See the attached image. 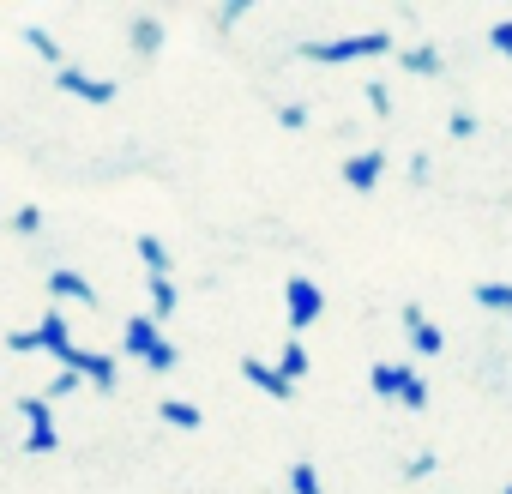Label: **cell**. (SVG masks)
<instances>
[{
	"label": "cell",
	"instance_id": "cell-1",
	"mask_svg": "<svg viewBox=\"0 0 512 494\" xmlns=\"http://www.w3.org/2000/svg\"><path fill=\"white\" fill-rule=\"evenodd\" d=\"M308 67H356V61H380V55H398L392 31H356V37H314L296 49Z\"/></svg>",
	"mask_w": 512,
	"mask_h": 494
},
{
	"label": "cell",
	"instance_id": "cell-2",
	"mask_svg": "<svg viewBox=\"0 0 512 494\" xmlns=\"http://www.w3.org/2000/svg\"><path fill=\"white\" fill-rule=\"evenodd\" d=\"M121 356L145 362L151 374H169V368L181 362V350L163 338V326H157L151 314H127V326H121Z\"/></svg>",
	"mask_w": 512,
	"mask_h": 494
},
{
	"label": "cell",
	"instance_id": "cell-3",
	"mask_svg": "<svg viewBox=\"0 0 512 494\" xmlns=\"http://www.w3.org/2000/svg\"><path fill=\"white\" fill-rule=\"evenodd\" d=\"M7 350H13V356H31V350H43V356H55V362L67 368L79 344H73V326H67V314L49 302V314H43L31 332H7Z\"/></svg>",
	"mask_w": 512,
	"mask_h": 494
},
{
	"label": "cell",
	"instance_id": "cell-4",
	"mask_svg": "<svg viewBox=\"0 0 512 494\" xmlns=\"http://www.w3.org/2000/svg\"><path fill=\"white\" fill-rule=\"evenodd\" d=\"M368 386H374V398H386V404L428 410V380H422L416 368H404V362H374V368H368Z\"/></svg>",
	"mask_w": 512,
	"mask_h": 494
},
{
	"label": "cell",
	"instance_id": "cell-5",
	"mask_svg": "<svg viewBox=\"0 0 512 494\" xmlns=\"http://www.w3.org/2000/svg\"><path fill=\"white\" fill-rule=\"evenodd\" d=\"M19 416H25V452H31V458H43V452H55V446H61V428H55V404H49L43 392L19 398Z\"/></svg>",
	"mask_w": 512,
	"mask_h": 494
},
{
	"label": "cell",
	"instance_id": "cell-6",
	"mask_svg": "<svg viewBox=\"0 0 512 494\" xmlns=\"http://www.w3.org/2000/svg\"><path fill=\"white\" fill-rule=\"evenodd\" d=\"M284 314H290V338L308 332V326H320V314H326V290H320L314 278H290V284H284Z\"/></svg>",
	"mask_w": 512,
	"mask_h": 494
},
{
	"label": "cell",
	"instance_id": "cell-7",
	"mask_svg": "<svg viewBox=\"0 0 512 494\" xmlns=\"http://www.w3.org/2000/svg\"><path fill=\"white\" fill-rule=\"evenodd\" d=\"M55 91H61V97H79V103H97V109H103V103H115V91H121V85H115V79H103V73H85V67H73V61H67V67L55 73Z\"/></svg>",
	"mask_w": 512,
	"mask_h": 494
},
{
	"label": "cell",
	"instance_id": "cell-8",
	"mask_svg": "<svg viewBox=\"0 0 512 494\" xmlns=\"http://www.w3.org/2000/svg\"><path fill=\"white\" fill-rule=\"evenodd\" d=\"M338 175H344V187H350V193H374V187H380V175H386V145H368V151L344 157V163H338Z\"/></svg>",
	"mask_w": 512,
	"mask_h": 494
},
{
	"label": "cell",
	"instance_id": "cell-9",
	"mask_svg": "<svg viewBox=\"0 0 512 494\" xmlns=\"http://www.w3.org/2000/svg\"><path fill=\"white\" fill-rule=\"evenodd\" d=\"M398 320H404V332H410V350H416V356H440V350H446V332H440L416 302H404V308H398Z\"/></svg>",
	"mask_w": 512,
	"mask_h": 494
},
{
	"label": "cell",
	"instance_id": "cell-10",
	"mask_svg": "<svg viewBox=\"0 0 512 494\" xmlns=\"http://www.w3.org/2000/svg\"><path fill=\"white\" fill-rule=\"evenodd\" d=\"M85 386H97V392H115L121 386V374H115V356L109 350H73V362H67Z\"/></svg>",
	"mask_w": 512,
	"mask_h": 494
},
{
	"label": "cell",
	"instance_id": "cell-11",
	"mask_svg": "<svg viewBox=\"0 0 512 494\" xmlns=\"http://www.w3.org/2000/svg\"><path fill=\"white\" fill-rule=\"evenodd\" d=\"M241 374H247V386H260L272 404H290L296 398V386L278 374V362H260V356H241Z\"/></svg>",
	"mask_w": 512,
	"mask_h": 494
},
{
	"label": "cell",
	"instance_id": "cell-12",
	"mask_svg": "<svg viewBox=\"0 0 512 494\" xmlns=\"http://www.w3.org/2000/svg\"><path fill=\"white\" fill-rule=\"evenodd\" d=\"M49 302H79V308H97V290H91V278H85V272L55 266V272H49Z\"/></svg>",
	"mask_w": 512,
	"mask_h": 494
},
{
	"label": "cell",
	"instance_id": "cell-13",
	"mask_svg": "<svg viewBox=\"0 0 512 494\" xmlns=\"http://www.w3.org/2000/svg\"><path fill=\"white\" fill-rule=\"evenodd\" d=\"M127 49H133L139 61H151V55L163 49V19H157V13H133V19H127Z\"/></svg>",
	"mask_w": 512,
	"mask_h": 494
},
{
	"label": "cell",
	"instance_id": "cell-14",
	"mask_svg": "<svg viewBox=\"0 0 512 494\" xmlns=\"http://www.w3.org/2000/svg\"><path fill=\"white\" fill-rule=\"evenodd\" d=\"M398 67L416 73V79H440V73H446V55H440L434 43H416V49H398Z\"/></svg>",
	"mask_w": 512,
	"mask_h": 494
},
{
	"label": "cell",
	"instance_id": "cell-15",
	"mask_svg": "<svg viewBox=\"0 0 512 494\" xmlns=\"http://www.w3.org/2000/svg\"><path fill=\"white\" fill-rule=\"evenodd\" d=\"M157 416H163L169 428H181V434H199V428H205V410H199V404H187V398H163V404H157Z\"/></svg>",
	"mask_w": 512,
	"mask_h": 494
},
{
	"label": "cell",
	"instance_id": "cell-16",
	"mask_svg": "<svg viewBox=\"0 0 512 494\" xmlns=\"http://www.w3.org/2000/svg\"><path fill=\"white\" fill-rule=\"evenodd\" d=\"M19 37H25V43H31V55H37V61H49V67H55V73H61V67H67V49H61V43H55V31H43V25H25V31H19Z\"/></svg>",
	"mask_w": 512,
	"mask_h": 494
},
{
	"label": "cell",
	"instance_id": "cell-17",
	"mask_svg": "<svg viewBox=\"0 0 512 494\" xmlns=\"http://www.w3.org/2000/svg\"><path fill=\"white\" fill-rule=\"evenodd\" d=\"M145 290H151V308H145V314L163 326V320L181 308V290H175V278H145Z\"/></svg>",
	"mask_w": 512,
	"mask_h": 494
},
{
	"label": "cell",
	"instance_id": "cell-18",
	"mask_svg": "<svg viewBox=\"0 0 512 494\" xmlns=\"http://www.w3.org/2000/svg\"><path fill=\"white\" fill-rule=\"evenodd\" d=\"M470 296H476V308H482V314H500V320H512V284H494V278H488V284H476Z\"/></svg>",
	"mask_w": 512,
	"mask_h": 494
},
{
	"label": "cell",
	"instance_id": "cell-19",
	"mask_svg": "<svg viewBox=\"0 0 512 494\" xmlns=\"http://www.w3.org/2000/svg\"><path fill=\"white\" fill-rule=\"evenodd\" d=\"M278 374H284L290 386L308 374V350H302V338H284V350H278Z\"/></svg>",
	"mask_w": 512,
	"mask_h": 494
},
{
	"label": "cell",
	"instance_id": "cell-20",
	"mask_svg": "<svg viewBox=\"0 0 512 494\" xmlns=\"http://www.w3.org/2000/svg\"><path fill=\"white\" fill-rule=\"evenodd\" d=\"M133 247H139V260H145V272H151V278H169V247H163L157 235H139Z\"/></svg>",
	"mask_w": 512,
	"mask_h": 494
},
{
	"label": "cell",
	"instance_id": "cell-21",
	"mask_svg": "<svg viewBox=\"0 0 512 494\" xmlns=\"http://www.w3.org/2000/svg\"><path fill=\"white\" fill-rule=\"evenodd\" d=\"M290 494H320V470H314L308 458L290 464Z\"/></svg>",
	"mask_w": 512,
	"mask_h": 494
},
{
	"label": "cell",
	"instance_id": "cell-22",
	"mask_svg": "<svg viewBox=\"0 0 512 494\" xmlns=\"http://www.w3.org/2000/svg\"><path fill=\"white\" fill-rule=\"evenodd\" d=\"M362 97H368V109H374V115H392V85H386V79H368V85H362Z\"/></svg>",
	"mask_w": 512,
	"mask_h": 494
},
{
	"label": "cell",
	"instance_id": "cell-23",
	"mask_svg": "<svg viewBox=\"0 0 512 494\" xmlns=\"http://www.w3.org/2000/svg\"><path fill=\"white\" fill-rule=\"evenodd\" d=\"M7 223H13V235H43V211H37V205H19Z\"/></svg>",
	"mask_w": 512,
	"mask_h": 494
},
{
	"label": "cell",
	"instance_id": "cell-24",
	"mask_svg": "<svg viewBox=\"0 0 512 494\" xmlns=\"http://www.w3.org/2000/svg\"><path fill=\"white\" fill-rule=\"evenodd\" d=\"M79 386H85V380H79V374H73V368H61V374H55V380H49V392H43V398H49V404H55V398H73V392H79Z\"/></svg>",
	"mask_w": 512,
	"mask_h": 494
},
{
	"label": "cell",
	"instance_id": "cell-25",
	"mask_svg": "<svg viewBox=\"0 0 512 494\" xmlns=\"http://www.w3.org/2000/svg\"><path fill=\"white\" fill-rule=\"evenodd\" d=\"M488 49H494L500 61H512V19H500V25H488Z\"/></svg>",
	"mask_w": 512,
	"mask_h": 494
},
{
	"label": "cell",
	"instance_id": "cell-26",
	"mask_svg": "<svg viewBox=\"0 0 512 494\" xmlns=\"http://www.w3.org/2000/svg\"><path fill=\"white\" fill-rule=\"evenodd\" d=\"M446 133H452V139H476V115H470V109H452V115H446Z\"/></svg>",
	"mask_w": 512,
	"mask_h": 494
},
{
	"label": "cell",
	"instance_id": "cell-27",
	"mask_svg": "<svg viewBox=\"0 0 512 494\" xmlns=\"http://www.w3.org/2000/svg\"><path fill=\"white\" fill-rule=\"evenodd\" d=\"M434 452H416V458H404V482H422V476H434Z\"/></svg>",
	"mask_w": 512,
	"mask_h": 494
},
{
	"label": "cell",
	"instance_id": "cell-28",
	"mask_svg": "<svg viewBox=\"0 0 512 494\" xmlns=\"http://www.w3.org/2000/svg\"><path fill=\"white\" fill-rule=\"evenodd\" d=\"M241 19H247V0H223L211 25H217V31H229V25H241Z\"/></svg>",
	"mask_w": 512,
	"mask_h": 494
},
{
	"label": "cell",
	"instance_id": "cell-29",
	"mask_svg": "<svg viewBox=\"0 0 512 494\" xmlns=\"http://www.w3.org/2000/svg\"><path fill=\"white\" fill-rule=\"evenodd\" d=\"M278 127L302 133V127H308V103H284V109H278Z\"/></svg>",
	"mask_w": 512,
	"mask_h": 494
},
{
	"label": "cell",
	"instance_id": "cell-30",
	"mask_svg": "<svg viewBox=\"0 0 512 494\" xmlns=\"http://www.w3.org/2000/svg\"><path fill=\"white\" fill-rule=\"evenodd\" d=\"M404 175H410V187H428V175H434V157H428V151H416Z\"/></svg>",
	"mask_w": 512,
	"mask_h": 494
},
{
	"label": "cell",
	"instance_id": "cell-31",
	"mask_svg": "<svg viewBox=\"0 0 512 494\" xmlns=\"http://www.w3.org/2000/svg\"><path fill=\"white\" fill-rule=\"evenodd\" d=\"M500 494H512V482H506V488H500Z\"/></svg>",
	"mask_w": 512,
	"mask_h": 494
}]
</instances>
